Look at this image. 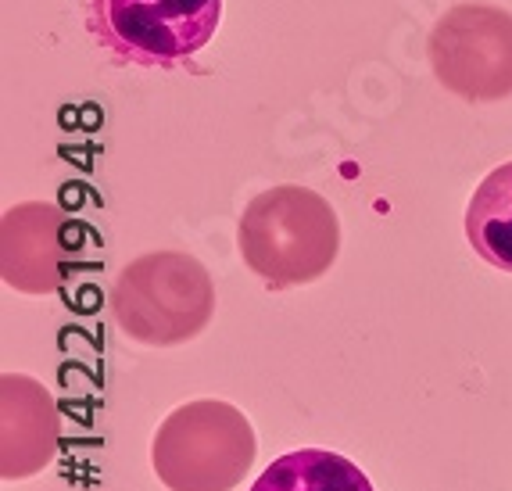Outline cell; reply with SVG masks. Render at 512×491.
I'll list each match as a JSON object with an SVG mask.
<instances>
[{
  "mask_svg": "<svg viewBox=\"0 0 512 491\" xmlns=\"http://www.w3.org/2000/svg\"><path fill=\"white\" fill-rule=\"evenodd\" d=\"M237 244L251 273L273 287H301L337 262L341 219L323 194L283 183L251 198L240 216Z\"/></svg>",
  "mask_w": 512,
  "mask_h": 491,
  "instance_id": "obj_1",
  "label": "cell"
},
{
  "mask_svg": "<svg viewBox=\"0 0 512 491\" xmlns=\"http://www.w3.org/2000/svg\"><path fill=\"white\" fill-rule=\"evenodd\" d=\"M251 491H376L351 459L326 448H298L265 466Z\"/></svg>",
  "mask_w": 512,
  "mask_h": 491,
  "instance_id": "obj_9",
  "label": "cell"
},
{
  "mask_svg": "<svg viewBox=\"0 0 512 491\" xmlns=\"http://www.w3.org/2000/svg\"><path fill=\"white\" fill-rule=\"evenodd\" d=\"M222 0H104L115 51L140 65L197 54L219 29Z\"/></svg>",
  "mask_w": 512,
  "mask_h": 491,
  "instance_id": "obj_5",
  "label": "cell"
},
{
  "mask_svg": "<svg viewBox=\"0 0 512 491\" xmlns=\"http://www.w3.org/2000/svg\"><path fill=\"white\" fill-rule=\"evenodd\" d=\"M0 391H4V477H29L54 459L58 413L51 395L29 377L8 373Z\"/></svg>",
  "mask_w": 512,
  "mask_h": 491,
  "instance_id": "obj_7",
  "label": "cell"
},
{
  "mask_svg": "<svg viewBox=\"0 0 512 491\" xmlns=\"http://www.w3.org/2000/svg\"><path fill=\"white\" fill-rule=\"evenodd\" d=\"M61 216L54 205H18L4 216V280L15 291L47 294L58 287L61 276Z\"/></svg>",
  "mask_w": 512,
  "mask_h": 491,
  "instance_id": "obj_6",
  "label": "cell"
},
{
  "mask_svg": "<svg viewBox=\"0 0 512 491\" xmlns=\"http://www.w3.org/2000/svg\"><path fill=\"white\" fill-rule=\"evenodd\" d=\"M466 241L487 266L512 273V162L491 169L473 190L466 208Z\"/></svg>",
  "mask_w": 512,
  "mask_h": 491,
  "instance_id": "obj_8",
  "label": "cell"
},
{
  "mask_svg": "<svg viewBox=\"0 0 512 491\" xmlns=\"http://www.w3.org/2000/svg\"><path fill=\"white\" fill-rule=\"evenodd\" d=\"M255 427L237 405L197 398L172 409L154 434L151 463L169 491H233L255 463Z\"/></svg>",
  "mask_w": 512,
  "mask_h": 491,
  "instance_id": "obj_3",
  "label": "cell"
},
{
  "mask_svg": "<svg viewBox=\"0 0 512 491\" xmlns=\"http://www.w3.org/2000/svg\"><path fill=\"white\" fill-rule=\"evenodd\" d=\"M111 312L122 334L140 345H183L208 327L215 284L194 255L151 251L119 273L111 287Z\"/></svg>",
  "mask_w": 512,
  "mask_h": 491,
  "instance_id": "obj_2",
  "label": "cell"
},
{
  "mask_svg": "<svg viewBox=\"0 0 512 491\" xmlns=\"http://www.w3.org/2000/svg\"><path fill=\"white\" fill-rule=\"evenodd\" d=\"M434 76L462 101L512 97V15L495 4H459L430 33Z\"/></svg>",
  "mask_w": 512,
  "mask_h": 491,
  "instance_id": "obj_4",
  "label": "cell"
}]
</instances>
